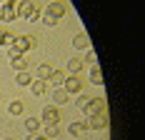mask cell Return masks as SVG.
<instances>
[{"label":"cell","instance_id":"6da1fadb","mask_svg":"<svg viewBox=\"0 0 145 140\" xmlns=\"http://www.w3.org/2000/svg\"><path fill=\"white\" fill-rule=\"evenodd\" d=\"M35 45H38V40H35L33 35H15V43H13V48L18 53H23V55H25L28 50H33Z\"/></svg>","mask_w":145,"mask_h":140},{"label":"cell","instance_id":"7a4b0ae2","mask_svg":"<svg viewBox=\"0 0 145 140\" xmlns=\"http://www.w3.org/2000/svg\"><path fill=\"white\" fill-rule=\"evenodd\" d=\"M83 110L88 113V118H93V115H100V113L108 110V103H105V98H90V103Z\"/></svg>","mask_w":145,"mask_h":140},{"label":"cell","instance_id":"3957f363","mask_svg":"<svg viewBox=\"0 0 145 140\" xmlns=\"http://www.w3.org/2000/svg\"><path fill=\"white\" fill-rule=\"evenodd\" d=\"M68 13V5L63 3V0H53V3H48V8H45V15H50V18H55L60 23V18Z\"/></svg>","mask_w":145,"mask_h":140},{"label":"cell","instance_id":"277c9868","mask_svg":"<svg viewBox=\"0 0 145 140\" xmlns=\"http://www.w3.org/2000/svg\"><path fill=\"white\" fill-rule=\"evenodd\" d=\"M108 125H110V115H108V110L100 113V115H93V118L85 123V128H90V130H105Z\"/></svg>","mask_w":145,"mask_h":140},{"label":"cell","instance_id":"5b68a950","mask_svg":"<svg viewBox=\"0 0 145 140\" xmlns=\"http://www.w3.org/2000/svg\"><path fill=\"white\" fill-rule=\"evenodd\" d=\"M40 123H45V125H58V123H60V110L55 108V105H45Z\"/></svg>","mask_w":145,"mask_h":140},{"label":"cell","instance_id":"8992f818","mask_svg":"<svg viewBox=\"0 0 145 140\" xmlns=\"http://www.w3.org/2000/svg\"><path fill=\"white\" fill-rule=\"evenodd\" d=\"M63 90H65L68 95H78V93L83 90V80H80L78 75H70V78H65V83H63Z\"/></svg>","mask_w":145,"mask_h":140},{"label":"cell","instance_id":"52a82bcc","mask_svg":"<svg viewBox=\"0 0 145 140\" xmlns=\"http://www.w3.org/2000/svg\"><path fill=\"white\" fill-rule=\"evenodd\" d=\"M35 8H38V5H35L33 0H23V3H18V5H15V13L20 15V18H25V20H28V15L33 13Z\"/></svg>","mask_w":145,"mask_h":140},{"label":"cell","instance_id":"ba28073f","mask_svg":"<svg viewBox=\"0 0 145 140\" xmlns=\"http://www.w3.org/2000/svg\"><path fill=\"white\" fill-rule=\"evenodd\" d=\"M45 83H50L53 88H60V85L65 83V73H63V70H53V73L48 75V80H45Z\"/></svg>","mask_w":145,"mask_h":140},{"label":"cell","instance_id":"9c48e42d","mask_svg":"<svg viewBox=\"0 0 145 140\" xmlns=\"http://www.w3.org/2000/svg\"><path fill=\"white\" fill-rule=\"evenodd\" d=\"M72 45H75V50H80V48H90V38H88V33H78V35L72 38Z\"/></svg>","mask_w":145,"mask_h":140},{"label":"cell","instance_id":"30bf717a","mask_svg":"<svg viewBox=\"0 0 145 140\" xmlns=\"http://www.w3.org/2000/svg\"><path fill=\"white\" fill-rule=\"evenodd\" d=\"M33 80H35V78L30 75L28 70H23V73H18V78H15V83H18V85H23V88H30V83H33Z\"/></svg>","mask_w":145,"mask_h":140},{"label":"cell","instance_id":"8fae6325","mask_svg":"<svg viewBox=\"0 0 145 140\" xmlns=\"http://www.w3.org/2000/svg\"><path fill=\"white\" fill-rule=\"evenodd\" d=\"M50 73H53V65L43 63V65H38V70H35V78H38V80H48Z\"/></svg>","mask_w":145,"mask_h":140},{"label":"cell","instance_id":"7c38bea8","mask_svg":"<svg viewBox=\"0 0 145 140\" xmlns=\"http://www.w3.org/2000/svg\"><path fill=\"white\" fill-rule=\"evenodd\" d=\"M10 63H13V68L18 70V73H23V70H28L30 68V60L25 55H20V58H15V60H10Z\"/></svg>","mask_w":145,"mask_h":140},{"label":"cell","instance_id":"4fadbf2b","mask_svg":"<svg viewBox=\"0 0 145 140\" xmlns=\"http://www.w3.org/2000/svg\"><path fill=\"white\" fill-rule=\"evenodd\" d=\"M53 100H55V105H65V103H70V95H68L63 88H58V90L53 93Z\"/></svg>","mask_w":145,"mask_h":140},{"label":"cell","instance_id":"5bb4252c","mask_svg":"<svg viewBox=\"0 0 145 140\" xmlns=\"http://www.w3.org/2000/svg\"><path fill=\"white\" fill-rule=\"evenodd\" d=\"M45 88H48V83H45V80H38V78L30 83V90H33V95H43Z\"/></svg>","mask_w":145,"mask_h":140},{"label":"cell","instance_id":"9a60e30c","mask_svg":"<svg viewBox=\"0 0 145 140\" xmlns=\"http://www.w3.org/2000/svg\"><path fill=\"white\" fill-rule=\"evenodd\" d=\"M68 130H70V135H72V138H78V135H83V133H85L88 128H85V123L75 120V123H70V128H68Z\"/></svg>","mask_w":145,"mask_h":140},{"label":"cell","instance_id":"2e32d148","mask_svg":"<svg viewBox=\"0 0 145 140\" xmlns=\"http://www.w3.org/2000/svg\"><path fill=\"white\" fill-rule=\"evenodd\" d=\"M90 83L93 85H105V80H103V73L98 65H93V70H90Z\"/></svg>","mask_w":145,"mask_h":140},{"label":"cell","instance_id":"e0dca14e","mask_svg":"<svg viewBox=\"0 0 145 140\" xmlns=\"http://www.w3.org/2000/svg\"><path fill=\"white\" fill-rule=\"evenodd\" d=\"M83 65H85V63H83V60H80V58H72L70 63H68V70H70L72 75H78V73H80V70H83Z\"/></svg>","mask_w":145,"mask_h":140},{"label":"cell","instance_id":"ac0fdd59","mask_svg":"<svg viewBox=\"0 0 145 140\" xmlns=\"http://www.w3.org/2000/svg\"><path fill=\"white\" fill-rule=\"evenodd\" d=\"M18 13H15V8H8V5H3V10H0V20H15Z\"/></svg>","mask_w":145,"mask_h":140},{"label":"cell","instance_id":"d6986e66","mask_svg":"<svg viewBox=\"0 0 145 140\" xmlns=\"http://www.w3.org/2000/svg\"><path fill=\"white\" fill-rule=\"evenodd\" d=\"M8 110H10V115H20V113L25 110V105H23V103H20V100H13V103H10V108H8Z\"/></svg>","mask_w":145,"mask_h":140},{"label":"cell","instance_id":"ffe728a7","mask_svg":"<svg viewBox=\"0 0 145 140\" xmlns=\"http://www.w3.org/2000/svg\"><path fill=\"white\" fill-rule=\"evenodd\" d=\"M40 125H43V123H40V120H35V118L25 120V128H28L30 133H38V130H40Z\"/></svg>","mask_w":145,"mask_h":140},{"label":"cell","instance_id":"44dd1931","mask_svg":"<svg viewBox=\"0 0 145 140\" xmlns=\"http://www.w3.org/2000/svg\"><path fill=\"white\" fill-rule=\"evenodd\" d=\"M58 135H60V128L58 125H48V128H45V138H48V140H50V138H58Z\"/></svg>","mask_w":145,"mask_h":140},{"label":"cell","instance_id":"7402d4cb","mask_svg":"<svg viewBox=\"0 0 145 140\" xmlns=\"http://www.w3.org/2000/svg\"><path fill=\"white\" fill-rule=\"evenodd\" d=\"M88 103H90V95H83V93H78V98H75V105H78V108H85Z\"/></svg>","mask_w":145,"mask_h":140},{"label":"cell","instance_id":"603a6c76","mask_svg":"<svg viewBox=\"0 0 145 140\" xmlns=\"http://www.w3.org/2000/svg\"><path fill=\"white\" fill-rule=\"evenodd\" d=\"M13 43H15V35H13V33H8V30H3V45H8V48H10Z\"/></svg>","mask_w":145,"mask_h":140},{"label":"cell","instance_id":"cb8c5ba5","mask_svg":"<svg viewBox=\"0 0 145 140\" xmlns=\"http://www.w3.org/2000/svg\"><path fill=\"white\" fill-rule=\"evenodd\" d=\"M83 63H90V65H98V55H95V50H88V58Z\"/></svg>","mask_w":145,"mask_h":140},{"label":"cell","instance_id":"d4e9b609","mask_svg":"<svg viewBox=\"0 0 145 140\" xmlns=\"http://www.w3.org/2000/svg\"><path fill=\"white\" fill-rule=\"evenodd\" d=\"M40 18H43V13H40V8H35V10H33V13L28 15V20H30V23H35V20H40Z\"/></svg>","mask_w":145,"mask_h":140},{"label":"cell","instance_id":"484cf974","mask_svg":"<svg viewBox=\"0 0 145 140\" xmlns=\"http://www.w3.org/2000/svg\"><path fill=\"white\" fill-rule=\"evenodd\" d=\"M40 20H43V23H45V25H48V28H53V25L58 23V20H55V18H50V15H43Z\"/></svg>","mask_w":145,"mask_h":140},{"label":"cell","instance_id":"4316f807","mask_svg":"<svg viewBox=\"0 0 145 140\" xmlns=\"http://www.w3.org/2000/svg\"><path fill=\"white\" fill-rule=\"evenodd\" d=\"M8 55H10V60H15V58H20L23 53H18V50H15L13 45H10V50H8Z\"/></svg>","mask_w":145,"mask_h":140},{"label":"cell","instance_id":"83f0119b","mask_svg":"<svg viewBox=\"0 0 145 140\" xmlns=\"http://www.w3.org/2000/svg\"><path fill=\"white\" fill-rule=\"evenodd\" d=\"M28 140H48V138H45V135H38V133H30Z\"/></svg>","mask_w":145,"mask_h":140},{"label":"cell","instance_id":"f1b7e54d","mask_svg":"<svg viewBox=\"0 0 145 140\" xmlns=\"http://www.w3.org/2000/svg\"><path fill=\"white\" fill-rule=\"evenodd\" d=\"M5 5H8V8H15V5H18V0H5Z\"/></svg>","mask_w":145,"mask_h":140},{"label":"cell","instance_id":"f546056e","mask_svg":"<svg viewBox=\"0 0 145 140\" xmlns=\"http://www.w3.org/2000/svg\"><path fill=\"white\" fill-rule=\"evenodd\" d=\"M0 45H3V30H0Z\"/></svg>","mask_w":145,"mask_h":140},{"label":"cell","instance_id":"4dcf8cb0","mask_svg":"<svg viewBox=\"0 0 145 140\" xmlns=\"http://www.w3.org/2000/svg\"><path fill=\"white\" fill-rule=\"evenodd\" d=\"M8 140H10V138H8Z\"/></svg>","mask_w":145,"mask_h":140}]
</instances>
